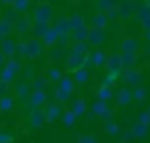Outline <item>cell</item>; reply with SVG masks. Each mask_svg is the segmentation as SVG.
<instances>
[{
  "label": "cell",
  "instance_id": "obj_8",
  "mask_svg": "<svg viewBox=\"0 0 150 143\" xmlns=\"http://www.w3.org/2000/svg\"><path fill=\"white\" fill-rule=\"evenodd\" d=\"M136 47V42H134L132 39H127V40H124V43H123V48L124 50H127V52H131V50Z\"/></svg>",
  "mask_w": 150,
  "mask_h": 143
},
{
  "label": "cell",
  "instance_id": "obj_9",
  "mask_svg": "<svg viewBox=\"0 0 150 143\" xmlns=\"http://www.w3.org/2000/svg\"><path fill=\"white\" fill-rule=\"evenodd\" d=\"M4 4H10V2H15V0H2Z\"/></svg>",
  "mask_w": 150,
  "mask_h": 143
},
{
  "label": "cell",
  "instance_id": "obj_6",
  "mask_svg": "<svg viewBox=\"0 0 150 143\" xmlns=\"http://www.w3.org/2000/svg\"><path fill=\"white\" fill-rule=\"evenodd\" d=\"M69 24H71V27H81L82 26V18L79 16V15H74V16L71 18V20H69Z\"/></svg>",
  "mask_w": 150,
  "mask_h": 143
},
{
  "label": "cell",
  "instance_id": "obj_4",
  "mask_svg": "<svg viewBox=\"0 0 150 143\" xmlns=\"http://www.w3.org/2000/svg\"><path fill=\"white\" fill-rule=\"evenodd\" d=\"M107 23H108V20H107L105 15H97V16H94V26L95 27H103Z\"/></svg>",
  "mask_w": 150,
  "mask_h": 143
},
{
  "label": "cell",
  "instance_id": "obj_1",
  "mask_svg": "<svg viewBox=\"0 0 150 143\" xmlns=\"http://www.w3.org/2000/svg\"><path fill=\"white\" fill-rule=\"evenodd\" d=\"M34 16H36V20L40 21V23H47V21L52 18V8H50L49 5H39L36 13H34Z\"/></svg>",
  "mask_w": 150,
  "mask_h": 143
},
{
  "label": "cell",
  "instance_id": "obj_2",
  "mask_svg": "<svg viewBox=\"0 0 150 143\" xmlns=\"http://www.w3.org/2000/svg\"><path fill=\"white\" fill-rule=\"evenodd\" d=\"M134 11V4L131 2V0H124V2H121L120 5V15L123 18H129L131 15H132Z\"/></svg>",
  "mask_w": 150,
  "mask_h": 143
},
{
  "label": "cell",
  "instance_id": "obj_5",
  "mask_svg": "<svg viewBox=\"0 0 150 143\" xmlns=\"http://www.w3.org/2000/svg\"><path fill=\"white\" fill-rule=\"evenodd\" d=\"M118 5V0H102L100 2V7L103 8V10H111L113 7H116Z\"/></svg>",
  "mask_w": 150,
  "mask_h": 143
},
{
  "label": "cell",
  "instance_id": "obj_7",
  "mask_svg": "<svg viewBox=\"0 0 150 143\" xmlns=\"http://www.w3.org/2000/svg\"><path fill=\"white\" fill-rule=\"evenodd\" d=\"M28 2H29V0H15V5H16V8L20 11H24L28 7Z\"/></svg>",
  "mask_w": 150,
  "mask_h": 143
},
{
  "label": "cell",
  "instance_id": "obj_3",
  "mask_svg": "<svg viewBox=\"0 0 150 143\" xmlns=\"http://www.w3.org/2000/svg\"><path fill=\"white\" fill-rule=\"evenodd\" d=\"M89 39L92 40V43H98V42H102V40H103V34H102V31L97 27L95 31H91Z\"/></svg>",
  "mask_w": 150,
  "mask_h": 143
}]
</instances>
